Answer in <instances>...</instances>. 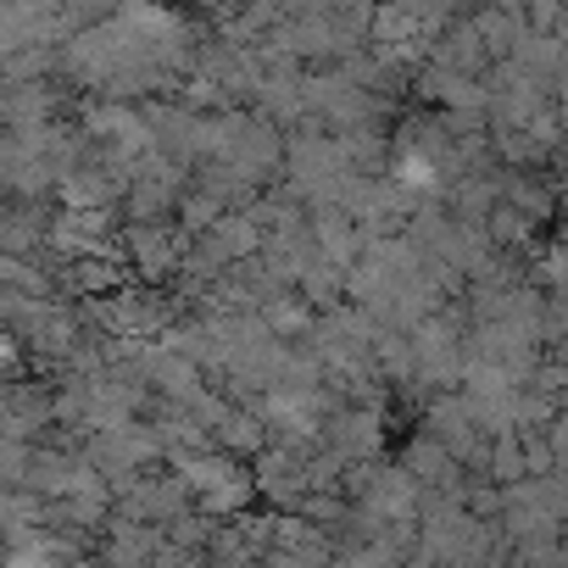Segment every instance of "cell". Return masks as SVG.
<instances>
[{
    "mask_svg": "<svg viewBox=\"0 0 568 568\" xmlns=\"http://www.w3.org/2000/svg\"><path fill=\"white\" fill-rule=\"evenodd\" d=\"M129 245H134V256H140L145 273H162L168 262H179V234L168 223H134L129 229Z\"/></svg>",
    "mask_w": 568,
    "mask_h": 568,
    "instance_id": "6da1fadb",
    "label": "cell"
},
{
    "mask_svg": "<svg viewBox=\"0 0 568 568\" xmlns=\"http://www.w3.org/2000/svg\"><path fill=\"white\" fill-rule=\"evenodd\" d=\"M217 440L229 452H262L267 446V424H262V413H229V424L217 429Z\"/></svg>",
    "mask_w": 568,
    "mask_h": 568,
    "instance_id": "7a4b0ae2",
    "label": "cell"
},
{
    "mask_svg": "<svg viewBox=\"0 0 568 568\" xmlns=\"http://www.w3.org/2000/svg\"><path fill=\"white\" fill-rule=\"evenodd\" d=\"M507 195H513V201H518L524 212H546V190H529V184H513Z\"/></svg>",
    "mask_w": 568,
    "mask_h": 568,
    "instance_id": "3957f363",
    "label": "cell"
}]
</instances>
